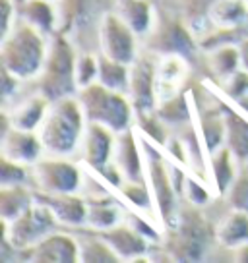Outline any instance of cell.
Segmentation results:
<instances>
[{
	"mask_svg": "<svg viewBox=\"0 0 248 263\" xmlns=\"http://www.w3.org/2000/svg\"><path fill=\"white\" fill-rule=\"evenodd\" d=\"M87 118L76 95L50 101L47 116L39 126V138L43 141L45 155L78 157Z\"/></svg>",
	"mask_w": 248,
	"mask_h": 263,
	"instance_id": "cell-1",
	"label": "cell"
},
{
	"mask_svg": "<svg viewBox=\"0 0 248 263\" xmlns=\"http://www.w3.org/2000/svg\"><path fill=\"white\" fill-rule=\"evenodd\" d=\"M50 35L17 17L6 37H2V68L24 82H33L43 72Z\"/></svg>",
	"mask_w": 248,
	"mask_h": 263,
	"instance_id": "cell-2",
	"label": "cell"
},
{
	"mask_svg": "<svg viewBox=\"0 0 248 263\" xmlns=\"http://www.w3.org/2000/svg\"><path fill=\"white\" fill-rule=\"evenodd\" d=\"M78 54L80 50L76 49L68 35L60 31L52 33L43 72L37 80H33L37 91L50 101L76 95L78 93V80H76Z\"/></svg>",
	"mask_w": 248,
	"mask_h": 263,
	"instance_id": "cell-3",
	"label": "cell"
},
{
	"mask_svg": "<svg viewBox=\"0 0 248 263\" xmlns=\"http://www.w3.org/2000/svg\"><path fill=\"white\" fill-rule=\"evenodd\" d=\"M76 97L82 105L87 122L103 124L115 134H122L134 128L136 108L128 93L111 89L101 82H93L80 87Z\"/></svg>",
	"mask_w": 248,
	"mask_h": 263,
	"instance_id": "cell-4",
	"label": "cell"
},
{
	"mask_svg": "<svg viewBox=\"0 0 248 263\" xmlns=\"http://www.w3.org/2000/svg\"><path fill=\"white\" fill-rule=\"evenodd\" d=\"M146 37L148 41L144 43L141 49L151 50L159 57L179 54L192 62L200 54V43H196V35L186 22L179 20V14H174L173 10L157 12L153 27Z\"/></svg>",
	"mask_w": 248,
	"mask_h": 263,
	"instance_id": "cell-5",
	"label": "cell"
},
{
	"mask_svg": "<svg viewBox=\"0 0 248 263\" xmlns=\"http://www.w3.org/2000/svg\"><path fill=\"white\" fill-rule=\"evenodd\" d=\"M83 164L74 157L43 155L31 166V186L41 194H74L83 184Z\"/></svg>",
	"mask_w": 248,
	"mask_h": 263,
	"instance_id": "cell-6",
	"label": "cell"
},
{
	"mask_svg": "<svg viewBox=\"0 0 248 263\" xmlns=\"http://www.w3.org/2000/svg\"><path fill=\"white\" fill-rule=\"evenodd\" d=\"M62 229L60 222L57 221L55 213L49 207L35 201L25 213H22L14 221H2V238L10 240V244L22 252L33 248L37 242H41L50 232Z\"/></svg>",
	"mask_w": 248,
	"mask_h": 263,
	"instance_id": "cell-7",
	"label": "cell"
},
{
	"mask_svg": "<svg viewBox=\"0 0 248 263\" xmlns=\"http://www.w3.org/2000/svg\"><path fill=\"white\" fill-rule=\"evenodd\" d=\"M138 33L124 22L116 12H107L101 17L99 27V52L105 57L132 64L140 54V41Z\"/></svg>",
	"mask_w": 248,
	"mask_h": 263,
	"instance_id": "cell-8",
	"label": "cell"
},
{
	"mask_svg": "<svg viewBox=\"0 0 248 263\" xmlns=\"http://www.w3.org/2000/svg\"><path fill=\"white\" fill-rule=\"evenodd\" d=\"M157 60L159 54L141 49L138 58L130 64L128 97L136 115L153 112L157 108Z\"/></svg>",
	"mask_w": 248,
	"mask_h": 263,
	"instance_id": "cell-9",
	"label": "cell"
},
{
	"mask_svg": "<svg viewBox=\"0 0 248 263\" xmlns=\"http://www.w3.org/2000/svg\"><path fill=\"white\" fill-rule=\"evenodd\" d=\"M31 82H25L22 91L17 93L14 101H10L8 105H4V110L8 112L12 126H16L20 130H31L37 132L43 124L47 110L50 107V99H47L43 93L37 91V87H29Z\"/></svg>",
	"mask_w": 248,
	"mask_h": 263,
	"instance_id": "cell-10",
	"label": "cell"
},
{
	"mask_svg": "<svg viewBox=\"0 0 248 263\" xmlns=\"http://www.w3.org/2000/svg\"><path fill=\"white\" fill-rule=\"evenodd\" d=\"M20 261L39 263H74L80 261V244L72 230L58 229L37 242L33 248L22 252Z\"/></svg>",
	"mask_w": 248,
	"mask_h": 263,
	"instance_id": "cell-11",
	"label": "cell"
},
{
	"mask_svg": "<svg viewBox=\"0 0 248 263\" xmlns=\"http://www.w3.org/2000/svg\"><path fill=\"white\" fill-rule=\"evenodd\" d=\"M45 155L39 132L20 130L12 126L8 112H2V157L33 166Z\"/></svg>",
	"mask_w": 248,
	"mask_h": 263,
	"instance_id": "cell-12",
	"label": "cell"
},
{
	"mask_svg": "<svg viewBox=\"0 0 248 263\" xmlns=\"http://www.w3.org/2000/svg\"><path fill=\"white\" fill-rule=\"evenodd\" d=\"M116 134L111 128L97 122H87L82 143L78 149V161L93 173L107 166L115 155Z\"/></svg>",
	"mask_w": 248,
	"mask_h": 263,
	"instance_id": "cell-13",
	"label": "cell"
},
{
	"mask_svg": "<svg viewBox=\"0 0 248 263\" xmlns=\"http://www.w3.org/2000/svg\"><path fill=\"white\" fill-rule=\"evenodd\" d=\"M35 199L49 207L64 230H76L87 224V201L80 192L74 194L35 192Z\"/></svg>",
	"mask_w": 248,
	"mask_h": 263,
	"instance_id": "cell-14",
	"label": "cell"
},
{
	"mask_svg": "<svg viewBox=\"0 0 248 263\" xmlns=\"http://www.w3.org/2000/svg\"><path fill=\"white\" fill-rule=\"evenodd\" d=\"M113 161L118 164L126 180H148L146 178V157L141 145V134L136 128L116 134Z\"/></svg>",
	"mask_w": 248,
	"mask_h": 263,
	"instance_id": "cell-15",
	"label": "cell"
},
{
	"mask_svg": "<svg viewBox=\"0 0 248 263\" xmlns=\"http://www.w3.org/2000/svg\"><path fill=\"white\" fill-rule=\"evenodd\" d=\"M99 232L122 261L138 259V257L148 254L149 248H151L149 240L126 221L118 222V224H115V227H111L107 230H99Z\"/></svg>",
	"mask_w": 248,
	"mask_h": 263,
	"instance_id": "cell-16",
	"label": "cell"
},
{
	"mask_svg": "<svg viewBox=\"0 0 248 263\" xmlns=\"http://www.w3.org/2000/svg\"><path fill=\"white\" fill-rule=\"evenodd\" d=\"M240 168L239 159L235 157L231 149L223 145L217 151L209 153L207 159V171H209V184L217 192V196H225L233 180L237 178Z\"/></svg>",
	"mask_w": 248,
	"mask_h": 263,
	"instance_id": "cell-17",
	"label": "cell"
},
{
	"mask_svg": "<svg viewBox=\"0 0 248 263\" xmlns=\"http://www.w3.org/2000/svg\"><path fill=\"white\" fill-rule=\"evenodd\" d=\"M85 201H87V224L85 227H91L95 230H107L124 221L126 207L120 205L111 192L103 196L85 197Z\"/></svg>",
	"mask_w": 248,
	"mask_h": 263,
	"instance_id": "cell-18",
	"label": "cell"
},
{
	"mask_svg": "<svg viewBox=\"0 0 248 263\" xmlns=\"http://www.w3.org/2000/svg\"><path fill=\"white\" fill-rule=\"evenodd\" d=\"M80 244V261L85 263H115L122 261L109 242L101 236L99 230L91 227H80L72 230Z\"/></svg>",
	"mask_w": 248,
	"mask_h": 263,
	"instance_id": "cell-19",
	"label": "cell"
},
{
	"mask_svg": "<svg viewBox=\"0 0 248 263\" xmlns=\"http://www.w3.org/2000/svg\"><path fill=\"white\" fill-rule=\"evenodd\" d=\"M215 238L219 246L235 250L248 240V213L229 209L215 222Z\"/></svg>",
	"mask_w": 248,
	"mask_h": 263,
	"instance_id": "cell-20",
	"label": "cell"
},
{
	"mask_svg": "<svg viewBox=\"0 0 248 263\" xmlns=\"http://www.w3.org/2000/svg\"><path fill=\"white\" fill-rule=\"evenodd\" d=\"M115 6L116 14L141 37H146L153 27L157 10H153L149 0H116Z\"/></svg>",
	"mask_w": 248,
	"mask_h": 263,
	"instance_id": "cell-21",
	"label": "cell"
},
{
	"mask_svg": "<svg viewBox=\"0 0 248 263\" xmlns=\"http://www.w3.org/2000/svg\"><path fill=\"white\" fill-rule=\"evenodd\" d=\"M35 201V190L31 184L17 186H2L0 190V215L2 221H14L25 213Z\"/></svg>",
	"mask_w": 248,
	"mask_h": 263,
	"instance_id": "cell-22",
	"label": "cell"
},
{
	"mask_svg": "<svg viewBox=\"0 0 248 263\" xmlns=\"http://www.w3.org/2000/svg\"><path fill=\"white\" fill-rule=\"evenodd\" d=\"M20 17L45 35L58 31V12L52 0H27L20 8Z\"/></svg>",
	"mask_w": 248,
	"mask_h": 263,
	"instance_id": "cell-23",
	"label": "cell"
},
{
	"mask_svg": "<svg viewBox=\"0 0 248 263\" xmlns=\"http://www.w3.org/2000/svg\"><path fill=\"white\" fill-rule=\"evenodd\" d=\"M225 120H227L225 145L235 153L239 163H248V116L227 107L225 108Z\"/></svg>",
	"mask_w": 248,
	"mask_h": 263,
	"instance_id": "cell-24",
	"label": "cell"
},
{
	"mask_svg": "<svg viewBox=\"0 0 248 263\" xmlns=\"http://www.w3.org/2000/svg\"><path fill=\"white\" fill-rule=\"evenodd\" d=\"M192 110H194V103L188 101L186 91H181L179 95L167 99V101H161V103H157V108H155V112L159 115V118H161L171 130L181 128L184 124L192 122Z\"/></svg>",
	"mask_w": 248,
	"mask_h": 263,
	"instance_id": "cell-25",
	"label": "cell"
},
{
	"mask_svg": "<svg viewBox=\"0 0 248 263\" xmlns=\"http://www.w3.org/2000/svg\"><path fill=\"white\" fill-rule=\"evenodd\" d=\"M206 68L217 82L231 76L233 72H237L240 68L239 45H223V47H215V49L207 50Z\"/></svg>",
	"mask_w": 248,
	"mask_h": 263,
	"instance_id": "cell-26",
	"label": "cell"
},
{
	"mask_svg": "<svg viewBox=\"0 0 248 263\" xmlns=\"http://www.w3.org/2000/svg\"><path fill=\"white\" fill-rule=\"evenodd\" d=\"M97 82L107 85L115 91H122L128 93V85H130V64H124L118 60L105 57L99 52V76Z\"/></svg>",
	"mask_w": 248,
	"mask_h": 263,
	"instance_id": "cell-27",
	"label": "cell"
},
{
	"mask_svg": "<svg viewBox=\"0 0 248 263\" xmlns=\"http://www.w3.org/2000/svg\"><path fill=\"white\" fill-rule=\"evenodd\" d=\"M223 197L231 209L248 213V163H240L239 174Z\"/></svg>",
	"mask_w": 248,
	"mask_h": 263,
	"instance_id": "cell-28",
	"label": "cell"
},
{
	"mask_svg": "<svg viewBox=\"0 0 248 263\" xmlns=\"http://www.w3.org/2000/svg\"><path fill=\"white\" fill-rule=\"evenodd\" d=\"M29 182H31V166L2 157V163H0L2 186H17V184H29Z\"/></svg>",
	"mask_w": 248,
	"mask_h": 263,
	"instance_id": "cell-29",
	"label": "cell"
},
{
	"mask_svg": "<svg viewBox=\"0 0 248 263\" xmlns=\"http://www.w3.org/2000/svg\"><path fill=\"white\" fill-rule=\"evenodd\" d=\"M97 76H99V52H80L76 64L78 89L97 82Z\"/></svg>",
	"mask_w": 248,
	"mask_h": 263,
	"instance_id": "cell-30",
	"label": "cell"
},
{
	"mask_svg": "<svg viewBox=\"0 0 248 263\" xmlns=\"http://www.w3.org/2000/svg\"><path fill=\"white\" fill-rule=\"evenodd\" d=\"M233 257H235V261L248 263V240L244 242V244H240L239 248L233 250Z\"/></svg>",
	"mask_w": 248,
	"mask_h": 263,
	"instance_id": "cell-31",
	"label": "cell"
},
{
	"mask_svg": "<svg viewBox=\"0 0 248 263\" xmlns=\"http://www.w3.org/2000/svg\"><path fill=\"white\" fill-rule=\"evenodd\" d=\"M239 50H240V66H242L244 70H248V39L240 43Z\"/></svg>",
	"mask_w": 248,
	"mask_h": 263,
	"instance_id": "cell-32",
	"label": "cell"
},
{
	"mask_svg": "<svg viewBox=\"0 0 248 263\" xmlns=\"http://www.w3.org/2000/svg\"><path fill=\"white\" fill-rule=\"evenodd\" d=\"M235 105H237V108H239L242 115L248 116V91L239 99V101H235Z\"/></svg>",
	"mask_w": 248,
	"mask_h": 263,
	"instance_id": "cell-33",
	"label": "cell"
},
{
	"mask_svg": "<svg viewBox=\"0 0 248 263\" xmlns=\"http://www.w3.org/2000/svg\"><path fill=\"white\" fill-rule=\"evenodd\" d=\"M25 2H27V0H14V4H16L17 8H22V6H24Z\"/></svg>",
	"mask_w": 248,
	"mask_h": 263,
	"instance_id": "cell-34",
	"label": "cell"
},
{
	"mask_svg": "<svg viewBox=\"0 0 248 263\" xmlns=\"http://www.w3.org/2000/svg\"><path fill=\"white\" fill-rule=\"evenodd\" d=\"M52 2H55V0H52Z\"/></svg>",
	"mask_w": 248,
	"mask_h": 263,
	"instance_id": "cell-35",
	"label": "cell"
}]
</instances>
